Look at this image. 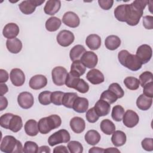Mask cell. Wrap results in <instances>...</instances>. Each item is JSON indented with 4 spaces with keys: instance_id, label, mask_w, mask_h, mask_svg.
Wrapping results in <instances>:
<instances>
[{
    "instance_id": "ffe728a7",
    "label": "cell",
    "mask_w": 153,
    "mask_h": 153,
    "mask_svg": "<svg viewBox=\"0 0 153 153\" xmlns=\"http://www.w3.org/2000/svg\"><path fill=\"white\" fill-rule=\"evenodd\" d=\"M94 108L99 117H103L107 115L109 113L111 105L105 100L99 99L96 103Z\"/></svg>"
},
{
    "instance_id": "cb8c5ba5",
    "label": "cell",
    "mask_w": 153,
    "mask_h": 153,
    "mask_svg": "<svg viewBox=\"0 0 153 153\" xmlns=\"http://www.w3.org/2000/svg\"><path fill=\"white\" fill-rule=\"evenodd\" d=\"M152 98L148 97L143 94H140L136 100L137 107L142 111L148 110L152 105Z\"/></svg>"
},
{
    "instance_id": "d590c367",
    "label": "cell",
    "mask_w": 153,
    "mask_h": 153,
    "mask_svg": "<svg viewBox=\"0 0 153 153\" xmlns=\"http://www.w3.org/2000/svg\"><path fill=\"white\" fill-rule=\"evenodd\" d=\"M124 109L123 106L121 105H115L113 107L112 112H111V117L112 118L117 122L121 121L124 117Z\"/></svg>"
},
{
    "instance_id": "7dc6e473",
    "label": "cell",
    "mask_w": 153,
    "mask_h": 153,
    "mask_svg": "<svg viewBox=\"0 0 153 153\" xmlns=\"http://www.w3.org/2000/svg\"><path fill=\"white\" fill-rule=\"evenodd\" d=\"M14 114L11 113H6L2 115L0 117V125L2 127L8 129L10 121Z\"/></svg>"
},
{
    "instance_id": "8fae6325",
    "label": "cell",
    "mask_w": 153,
    "mask_h": 153,
    "mask_svg": "<svg viewBox=\"0 0 153 153\" xmlns=\"http://www.w3.org/2000/svg\"><path fill=\"white\" fill-rule=\"evenodd\" d=\"M82 63L87 68L92 69L96 67L98 62V57L96 53L91 51H86L80 59Z\"/></svg>"
},
{
    "instance_id": "ee69618b",
    "label": "cell",
    "mask_w": 153,
    "mask_h": 153,
    "mask_svg": "<svg viewBox=\"0 0 153 153\" xmlns=\"http://www.w3.org/2000/svg\"><path fill=\"white\" fill-rule=\"evenodd\" d=\"M108 90L112 91L117 96L118 99L122 98L124 95V91L123 89L121 88L120 84L117 82L112 83L110 84L108 87Z\"/></svg>"
},
{
    "instance_id": "9c48e42d",
    "label": "cell",
    "mask_w": 153,
    "mask_h": 153,
    "mask_svg": "<svg viewBox=\"0 0 153 153\" xmlns=\"http://www.w3.org/2000/svg\"><path fill=\"white\" fill-rule=\"evenodd\" d=\"M75 36L74 33L68 30H61L57 35L56 40L57 43L64 47L69 46L74 42Z\"/></svg>"
},
{
    "instance_id": "680465c9",
    "label": "cell",
    "mask_w": 153,
    "mask_h": 153,
    "mask_svg": "<svg viewBox=\"0 0 153 153\" xmlns=\"http://www.w3.org/2000/svg\"><path fill=\"white\" fill-rule=\"evenodd\" d=\"M38 153H42V152H45V153H50L51 152V150L50 148L48 146H41L38 148Z\"/></svg>"
},
{
    "instance_id": "5b68a950",
    "label": "cell",
    "mask_w": 153,
    "mask_h": 153,
    "mask_svg": "<svg viewBox=\"0 0 153 153\" xmlns=\"http://www.w3.org/2000/svg\"><path fill=\"white\" fill-rule=\"evenodd\" d=\"M71 139L70 134L65 129H60L52 134L48 139V143L50 146H54L57 144L67 143Z\"/></svg>"
},
{
    "instance_id": "30bf717a",
    "label": "cell",
    "mask_w": 153,
    "mask_h": 153,
    "mask_svg": "<svg viewBox=\"0 0 153 153\" xmlns=\"http://www.w3.org/2000/svg\"><path fill=\"white\" fill-rule=\"evenodd\" d=\"M17 102L19 105L23 109H27L30 108L34 103L33 95L27 91L20 93L17 97Z\"/></svg>"
},
{
    "instance_id": "bcb514c9",
    "label": "cell",
    "mask_w": 153,
    "mask_h": 153,
    "mask_svg": "<svg viewBox=\"0 0 153 153\" xmlns=\"http://www.w3.org/2000/svg\"><path fill=\"white\" fill-rule=\"evenodd\" d=\"M99 116L96 112L94 107L87 110L85 115L86 120L90 123H96L99 118Z\"/></svg>"
},
{
    "instance_id": "5bb4252c",
    "label": "cell",
    "mask_w": 153,
    "mask_h": 153,
    "mask_svg": "<svg viewBox=\"0 0 153 153\" xmlns=\"http://www.w3.org/2000/svg\"><path fill=\"white\" fill-rule=\"evenodd\" d=\"M62 22L66 26L75 28L79 25L80 19L76 13L72 11H68L64 14Z\"/></svg>"
},
{
    "instance_id": "f5cc1de1",
    "label": "cell",
    "mask_w": 153,
    "mask_h": 153,
    "mask_svg": "<svg viewBox=\"0 0 153 153\" xmlns=\"http://www.w3.org/2000/svg\"><path fill=\"white\" fill-rule=\"evenodd\" d=\"M98 3L100 8L105 10H108L111 9L113 5V0H99Z\"/></svg>"
},
{
    "instance_id": "44dd1931",
    "label": "cell",
    "mask_w": 153,
    "mask_h": 153,
    "mask_svg": "<svg viewBox=\"0 0 153 153\" xmlns=\"http://www.w3.org/2000/svg\"><path fill=\"white\" fill-rule=\"evenodd\" d=\"M88 108V101L87 99L82 97H77L75 100L72 108L78 113L85 112Z\"/></svg>"
},
{
    "instance_id": "8d00e7d4",
    "label": "cell",
    "mask_w": 153,
    "mask_h": 153,
    "mask_svg": "<svg viewBox=\"0 0 153 153\" xmlns=\"http://www.w3.org/2000/svg\"><path fill=\"white\" fill-rule=\"evenodd\" d=\"M125 86L129 90H136L139 88L140 82L139 80L133 76H127L124 80Z\"/></svg>"
},
{
    "instance_id": "4dcf8cb0",
    "label": "cell",
    "mask_w": 153,
    "mask_h": 153,
    "mask_svg": "<svg viewBox=\"0 0 153 153\" xmlns=\"http://www.w3.org/2000/svg\"><path fill=\"white\" fill-rule=\"evenodd\" d=\"M85 51V48L83 45L79 44L75 45L71 48L69 52V57L71 60L72 62L79 60Z\"/></svg>"
},
{
    "instance_id": "681fc988",
    "label": "cell",
    "mask_w": 153,
    "mask_h": 153,
    "mask_svg": "<svg viewBox=\"0 0 153 153\" xmlns=\"http://www.w3.org/2000/svg\"><path fill=\"white\" fill-rule=\"evenodd\" d=\"M142 147L146 151H153V139L152 138H145L141 142Z\"/></svg>"
},
{
    "instance_id": "484cf974",
    "label": "cell",
    "mask_w": 153,
    "mask_h": 153,
    "mask_svg": "<svg viewBox=\"0 0 153 153\" xmlns=\"http://www.w3.org/2000/svg\"><path fill=\"white\" fill-rule=\"evenodd\" d=\"M25 133L30 136H35L38 134L39 129L38 123L35 120H29L27 121L24 126Z\"/></svg>"
},
{
    "instance_id": "836d02e7",
    "label": "cell",
    "mask_w": 153,
    "mask_h": 153,
    "mask_svg": "<svg viewBox=\"0 0 153 153\" xmlns=\"http://www.w3.org/2000/svg\"><path fill=\"white\" fill-rule=\"evenodd\" d=\"M100 128L102 131L107 135H111L115 131V124L108 119H105L101 121Z\"/></svg>"
},
{
    "instance_id": "9f6ffc18",
    "label": "cell",
    "mask_w": 153,
    "mask_h": 153,
    "mask_svg": "<svg viewBox=\"0 0 153 153\" xmlns=\"http://www.w3.org/2000/svg\"><path fill=\"white\" fill-rule=\"evenodd\" d=\"M53 152L54 153H68L69 151L67 148L64 145H59L54 148L53 149Z\"/></svg>"
},
{
    "instance_id": "ac0fdd59",
    "label": "cell",
    "mask_w": 153,
    "mask_h": 153,
    "mask_svg": "<svg viewBox=\"0 0 153 153\" xmlns=\"http://www.w3.org/2000/svg\"><path fill=\"white\" fill-rule=\"evenodd\" d=\"M61 7V2L59 0H49L46 2L44 8V13L50 16L56 14Z\"/></svg>"
},
{
    "instance_id": "f6af8a7d",
    "label": "cell",
    "mask_w": 153,
    "mask_h": 153,
    "mask_svg": "<svg viewBox=\"0 0 153 153\" xmlns=\"http://www.w3.org/2000/svg\"><path fill=\"white\" fill-rule=\"evenodd\" d=\"M65 93L60 91H56L51 93V103L56 105H62V99Z\"/></svg>"
},
{
    "instance_id": "83f0119b",
    "label": "cell",
    "mask_w": 153,
    "mask_h": 153,
    "mask_svg": "<svg viewBox=\"0 0 153 153\" xmlns=\"http://www.w3.org/2000/svg\"><path fill=\"white\" fill-rule=\"evenodd\" d=\"M84 139L85 142L90 145H95L97 144L100 139V134L99 133L95 130H88L84 136Z\"/></svg>"
},
{
    "instance_id": "1f68e13d",
    "label": "cell",
    "mask_w": 153,
    "mask_h": 153,
    "mask_svg": "<svg viewBox=\"0 0 153 153\" xmlns=\"http://www.w3.org/2000/svg\"><path fill=\"white\" fill-rule=\"evenodd\" d=\"M86 71V67L79 60L74 61L71 66L70 72L74 75L79 76L84 75Z\"/></svg>"
},
{
    "instance_id": "f1b7e54d",
    "label": "cell",
    "mask_w": 153,
    "mask_h": 153,
    "mask_svg": "<svg viewBox=\"0 0 153 153\" xmlns=\"http://www.w3.org/2000/svg\"><path fill=\"white\" fill-rule=\"evenodd\" d=\"M23 127V121L21 117L13 115L11 117L8 126V129L13 132L17 133L21 130Z\"/></svg>"
},
{
    "instance_id": "277c9868",
    "label": "cell",
    "mask_w": 153,
    "mask_h": 153,
    "mask_svg": "<svg viewBox=\"0 0 153 153\" xmlns=\"http://www.w3.org/2000/svg\"><path fill=\"white\" fill-rule=\"evenodd\" d=\"M23 148L21 142L13 136H5L1 140L0 150L3 152L21 153L23 152Z\"/></svg>"
},
{
    "instance_id": "52a82bcc",
    "label": "cell",
    "mask_w": 153,
    "mask_h": 153,
    "mask_svg": "<svg viewBox=\"0 0 153 153\" xmlns=\"http://www.w3.org/2000/svg\"><path fill=\"white\" fill-rule=\"evenodd\" d=\"M44 2V0H26L19 5V8L22 13L29 15L32 14L35 11L36 7L41 5Z\"/></svg>"
},
{
    "instance_id": "7a4b0ae2",
    "label": "cell",
    "mask_w": 153,
    "mask_h": 153,
    "mask_svg": "<svg viewBox=\"0 0 153 153\" xmlns=\"http://www.w3.org/2000/svg\"><path fill=\"white\" fill-rule=\"evenodd\" d=\"M118 59L121 65L132 71L139 70L142 66V62L136 55L132 54L126 50L118 53Z\"/></svg>"
},
{
    "instance_id": "3957f363",
    "label": "cell",
    "mask_w": 153,
    "mask_h": 153,
    "mask_svg": "<svg viewBox=\"0 0 153 153\" xmlns=\"http://www.w3.org/2000/svg\"><path fill=\"white\" fill-rule=\"evenodd\" d=\"M61 124V118L56 114L42 118L38 123L39 131L43 134H47L52 130L59 128Z\"/></svg>"
},
{
    "instance_id": "f35d334b",
    "label": "cell",
    "mask_w": 153,
    "mask_h": 153,
    "mask_svg": "<svg viewBox=\"0 0 153 153\" xmlns=\"http://www.w3.org/2000/svg\"><path fill=\"white\" fill-rule=\"evenodd\" d=\"M79 79H80L79 76H76L73 74L69 72L68 74V75L66 76V78L65 80V84L68 87L75 89Z\"/></svg>"
},
{
    "instance_id": "4fadbf2b",
    "label": "cell",
    "mask_w": 153,
    "mask_h": 153,
    "mask_svg": "<svg viewBox=\"0 0 153 153\" xmlns=\"http://www.w3.org/2000/svg\"><path fill=\"white\" fill-rule=\"evenodd\" d=\"M10 78L12 84L16 87L23 85L25 81V74L19 68H14L11 71Z\"/></svg>"
},
{
    "instance_id": "d6986e66",
    "label": "cell",
    "mask_w": 153,
    "mask_h": 153,
    "mask_svg": "<svg viewBox=\"0 0 153 153\" xmlns=\"http://www.w3.org/2000/svg\"><path fill=\"white\" fill-rule=\"evenodd\" d=\"M69 125L72 130L77 134L83 132L85 128V121L79 117L72 118L70 121Z\"/></svg>"
},
{
    "instance_id": "c3c4849f",
    "label": "cell",
    "mask_w": 153,
    "mask_h": 153,
    "mask_svg": "<svg viewBox=\"0 0 153 153\" xmlns=\"http://www.w3.org/2000/svg\"><path fill=\"white\" fill-rule=\"evenodd\" d=\"M76 91L81 93H85L89 90V85L83 79L80 78L76 88H75Z\"/></svg>"
},
{
    "instance_id": "11a10c76",
    "label": "cell",
    "mask_w": 153,
    "mask_h": 153,
    "mask_svg": "<svg viewBox=\"0 0 153 153\" xmlns=\"http://www.w3.org/2000/svg\"><path fill=\"white\" fill-rule=\"evenodd\" d=\"M8 106V100L7 99L2 96H0V111H3L4 109H6Z\"/></svg>"
},
{
    "instance_id": "6f0895ef",
    "label": "cell",
    "mask_w": 153,
    "mask_h": 153,
    "mask_svg": "<svg viewBox=\"0 0 153 153\" xmlns=\"http://www.w3.org/2000/svg\"><path fill=\"white\" fill-rule=\"evenodd\" d=\"M0 96H4L5 93H7L8 91V88L7 85L5 83H1L0 84Z\"/></svg>"
},
{
    "instance_id": "d4e9b609",
    "label": "cell",
    "mask_w": 153,
    "mask_h": 153,
    "mask_svg": "<svg viewBox=\"0 0 153 153\" xmlns=\"http://www.w3.org/2000/svg\"><path fill=\"white\" fill-rule=\"evenodd\" d=\"M127 140V137L124 132L121 130L115 131L111 137V142L115 146H121L124 145Z\"/></svg>"
},
{
    "instance_id": "8992f818",
    "label": "cell",
    "mask_w": 153,
    "mask_h": 153,
    "mask_svg": "<svg viewBox=\"0 0 153 153\" xmlns=\"http://www.w3.org/2000/svg\"><path fill=\"white\" fill-rule=\"evenodd\" d=\"M67 70L63 66H56L51 71L53 82L57 86L65 84V80L68 75Z\"/></svg>"
},
{
    "instance_id": "9a60e30c",
    "label": "cell",
    "mask_w": 153,
    "mask_h": 153,
    "mask_svg": "<svg viewBox=\"0 0 153 153\" xmlns=\"http://www.w3.org/2000/svg\"><path fill=\"white\" fill-rule=\"evenodd\" d=\"M47 84V79L43 75H36L29 80V85L33 90H39Z\"/></svg>"
},
{
    "instance_id": "94428289",
    "label": "cell",
    "mask_w": 153,
    "mask_h": 153,
    "mask_svg": "<svg viewBox=\"0 0 153 153\" xmlns=\"http://www.w3.org/2000/svg\"><path fill=\"white\" fill-rule=\"evenodd\" d=\"M120 152V151L116 148L111 147V148H108L107 149H104V152Z\"/></svg>"
},
{
    "instance_id": "e0dca14e",
    "label": "cell",
    "mask_w": 153,
    "mask_h": 153,
    "mask_svg": "<svg viewBox=\"0 0 153 153\" xmlns=\"http://www.w3.org/2000/svg\"><path fill=\"white\" fill-rule=\"evenodd\" d=\"M19 27L14 23H9L7 24L2 30L3 36L8 39L15 38L19 33Z\"/></svg>"
},
{
    "instance_id": "b9f144b4",
    "label": "cell",
    "mask_w": 153,
    "mask_h": 153,
    "mask_svg": "<svg viewBox=\"0 0 153 153\" xmlns=\"http://www.w3.org/2000/svg\"><path fill=\"white\" fill-rule=\"evenodd\" d=\"M51 92L50 91H43L38 96L39 102L43 105H48L51 103Z\"/></svg>"
},
{
    "instance_id": "91938a15",
    "label": "cell",
    "mask_w": 153,
    "mask_h": 153,
    "mask_svg": "<svg viewBox=\"0 0 153 153\" xmlns=\"http://www.w3.org/2000/svg\"><path fill=\"white\" fill-rule=\"evenodd\" d=\"M89 153H95V152H97V153H102L104 152V149L102 148H99V147H93L91 149H89L88 151Z\"/></svg>"
},
{
    "instance_id": "ab89813d",
    "label": "cell",
    "mask_w": 153,
    "mask_h": 153,
    "mask_svg": "<svg viewBox=\"0 0 153 153\" xmlns=\"http://www.w3.org/2000/svg\"><path fill=\"white\" fill-rule=\"evenodd\" d=\"M68 148L71 153H81L83 152L82 144L76 140H72L68 143Z\"/></svg>"
},
{
    "instance_id": "7402d4cb",
    "label": "cell",
    "mask_w": 153,
    "mask_h": 153,
    "mask_svg": "<svg viewBox=\"0 0 153 153\" xmlns=\"http://www.w3.org/2000/svg\"><path fill=\"white\" fill-rule=\"evenodd\" d=\"M22 41L17 38H13L11 39H7L6 41V47L7 50L13 54H17L22 49Z\"/></svg>"
},
{
    "instance_id": "f907efd6",
    "label": "cell",
    "mask_w": 153,
    "mask_h": 153,
    "mask_svg": "<svg viewBox=\"0 0 153 153\" xmlns=\"http://www.w3.org/2000/svg\"><path fill=\"white\" fill-rule=\"evenodd\" d=\"M143 25L145 29L151 30L153 29V17L145 16L143 17Z\"/></svg>"
},
{
    "instance_id": "d6a6232c",
    "label": "cell",
    "mask_w": 153,
    "mask_h": 153,
    "mask_svg": "<svg viewBox=\"0 0 153 153\" xmlns=\"http://www.w3.org/2000/svg\"><path fill=\"white\" fill-rule=\"evenodd\" d=\"M114 13L117 20L126 22L127 20V4H121L117 6L115 8Z\"/></svg>"
},
{
    "instance_id": "7c38bea8",
    "label": "cell",
    "mask_w": 153,
    "mask_h": 153,
    "mask_svg": "<svg viewBox=\"0 0 153 153\" xmlns=\"http://www.w3.org/2000/svg\"><path fill=\"white\" fill-rule=\"evenodd\" d=\"M122 120L125 126L128 128H133L138 124L139 117L136 112L129 109L124 113Z\"/></svg>"
},
{
    "instance_id": "60d3db41",
    "label": "cell",
    "mask_w": 153,
    "mask_h": 153,
    "mask_svg": "<svg viewBox=\"0 0 153 153\" xmlns=\"http://www.w3.org/2000/svg\"><path fill=\"white\" fill-rule=\"evenodd\" d=\"M139 82L140 85L143 87L146 84L153 82V74L149 71H145L139 76Z\"/></svg>"
},
{
    "instance_id": "f546056e",
    "label": "cell",
    "mask_w": 153,
    "mask_h": 153,
    "mask_svg": "<svg viewBox=\"0 0 153 153\" xmlns=\"http://www.w3.org/2000/svg\"><path fill=\"white\" fill-rule=\"evenodd\" d=\"M61 20L57 17H51L45 22L46 29L49 32H55L59 29L61 26Z\"/></svg>"
},
{
    "instance_id": "74e56055",
    "label": "cell",
    "mask_w": 153,
    "mask_h": 153,
    "mask_svg": "<svg viewBox=\"0 0 153 153\" xmlns=\"http://www.w3.org/2000/svg\"><path fill=\"white\" fill-rule=\"evenodd\" d=\"M100 99L105 100V102H108L109 104H112L114 102H115L118 97L117 96L111 91L107 90L104 91L100 95Z\"/></svg>"
},
{
    "instance_id": "4316f807",
    "label": "cell",
    "mask_w": 153,
    "mask_h": 153,
    "mask_svg": "<svg viewBox=\"0 0 153 153\" xmlns=\"http://www.w3.org/2000/svg\"><path fill=\"white\" fill-rule=\"evenodd\" d=\"M120 45L121 39L116 35H109L105 39V45L106 48L109 50H115L117 49Z\"/></svg>"
},
{
    "instance_id": "ba28073f",
    "label": "cell",
    "mask_w": 153,
    "mask_h": 153,
    "mask_svg": "<svg viewBox=\"0 0 153 153\" xmlns=\"http://www.w3.org/2000/svg\"><path fill=\"white\" fill-rule=\"evenodd\" d=\"M136 55L142 64H146L150 61L152 57V48L148 44L141 45L137 48Z\"/></svg>"
},
{
    "instance_id": "2e32d148",
    "label": "cell",
    "mask_w": 153,
    "mask_h": 153,
    "mask_svg": "<svg viewBox=\"0 0 153 153\" xmlns=\"http://www.w3.org/2000/svg\"><path fill=\"white\" fill-rule=\"evenodd\" d=\"M87 80L94 85H97L102 83L105 81L103 74L100 71L97 69H93L89 71L86 75Z\"/></svg>"
},
{
    "instance_id": "603a6c76",
    "label": "cell",
    "mask_w": 153,
    "mask_h": 153,
    "mask_svg": "<svg viewBox=\"0 0 153 153\" xmlns=\"http://www.w3.org/2000/svg\"><path fill=\"white\" fill-rule=\"evenodd\" d=\"M85 44L90 50H96L101 45V38L98 35L90 34L86 38Z\"/></svg>"
},
{
    "instance_id": "816d5d0a",
    "label": "cell",
    "mask_w": 153,
    "mask_h": 153,
    "mask_svg": "<svg viewBox=\"0 0 153 153\" xmlns=\"http://www.w3.org/2000/svg\"><path fill=\"white\" fill-rule=\"evenodd\" d=\"M143 94L148 97H153V82H149L143 86Z\"/></svg>"
},
{
    "instance_id": "6da1fadb",
    "label": "cell",
    "mask_w": 153,
    "mask_h": 153,
    "mask_svg": "<svg viewBox=\"0 0 153 153\" xmlns=\"http://www.w3.org/2000/svg\"><path fill=\"white\" fill-rule=\"evenodd\" d=\"M147 4V1L136 0L130 4H127V20L126 22L130 26H136L143 16V10Z\"/></svg>"
},
{
    "instance_id": "db71d44e",
    "label": "cell",
    "mask_w": 153,
    "mask_h": 153,
    "mask_svg": "<svg viewBox=\"0 0 153 153\" xmlns=\"http://www.w3.org/2000/svg\"><path fill=\"white\" fill-rule=\"evenodd\" d=\"M9 78L8 73L7 71L1 69H0V83L6 82Z\"/></svg>"
},
{
    "instance_id": "7bdbcfd3",
    "label": "cell",
    "mask_w": 153,
    "mask_h": 153,
    "mask_svg": "<svg viewBox=\"0 0 153 153\" xmlns=\"http://www.w3.org/2000/svg\"><path fill=\"white\" fill-rule=\"evenodd\" d=\"M38 146L35 142L26 141L24 144L23 152L25 153H37Z\"/></svg>"
},
{
    "instance_id": "e575fe53",
    "label": "cell",
    "mask_w": 153,
    "mask_h": 153,
    "mask_svg": "<svg viewBox=\"0 0 153 153\" xmlns=\"http://www.w3.org/2000/svg\"><path fill=\"white\" fill-rule=\"evenodd\" d=\"M77 97L78 94L76 93H65L62 99V105L66 108H72L74 102Z\"/></svg>"
}]
</instances>
